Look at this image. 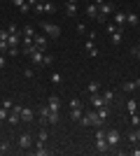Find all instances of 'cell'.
<instances>
[{"label": "cell", "mask_w": 140, "mask_h": 156, "mask_svg": "<svg viewBox=\"0 0 140 156\" xmlns=\"http://www.w3.org/2000/svg\"><path fill=\"white\" fill-rule=\"evenodd\" d=\"M80 124H82V126H96V128H98V126H103L105 121L98 117V112L93 110V112H87V114L80 119Z\"/></svg>", "instance_id": "obj_1"}, {"label": "cell", "mask_w": 140, "mask_h": 156, "mask_svg": "<svg viewBox=\"0 0 140 156\" xmlns=\"http://www.w3.org/2000/svg\"><path fill=\"white\" fill-rule=\"evenodd\" d=\"M42 28H45V33H47V35H49L52 40L61 37V28L56 26V23H47V21H42Z\"/></svg>", "instance_id": "obj_2"}, {"label": "cell", "mask_w": 140, "mask_h": 156, "mask_svg": "<svg viewBox=\"0 0 140 156\" xmlns=\"http://www.w3.org/2000/svg\"><path fill=\"white\" fill-rule=\"evenodd\" d=\"M105 140H107V144H110V147H117V144L121 142V133L112 128V130H107V133H105Z\"/></svg>", "instance_id": "obj_3"}, {"label": "cell", "mask_w": 140, "mask_h": 156, "mask_svg": "<svg viewBox=\"0 0 140 156\" xmlns=\"http://www.w3.org/2000/svg\"><path fill=\"white\" fill-rule=\"evenodd\" d=\"M19 147L21 149H31V147H33V135H31V133H21L19 135Z\"/></svg>", "instance_id": "obj_4"}, {"label": "cell", "mask_w": 140, "mask_h": 156, "mask_svg": "<svg viewBox=\"0 0 140 156\" xmlns=\"http://www.w3.org/2000/svg\"><path fill=\"white\" fill-rule=\"evenodd\" d=\"M107 149H110V144H107L105 135H103V137H96V151H100V154H105Z\"/></svg>", "instance_id": "obj_5"}, {"label": "cell", "mask_w": 140, "mask_h": 156, "mask_svg": "<svg viewBox=\"0 0 140 156\" xmlns=\"http://www.w3.org/2000/svg\"><path fill=\"white\" fill-rule=\"evenodd\" d=\"M112 23L114 26H119V28H124V23H126V14L124 12H112Z\"/></svg>", "instance_id": "obj_6"}, {"label": "cell", "mask_w": 140, "mask_h": 156, "mask_svg": "<svg viewBox=\"0 0 140 156\" xmlns=\"http://www.w3.org/2000/svg\"><path fill=\"white\" fill-rule=\"evenodd\" d=\"M33 44L38 47L40 51H45V49H47V35H35V37H33Z\"/></svg>", "instance_id": "obj_7"}, {"label": "cell", "mask_w": 140, "mask_h": 156, "mask_svg": "<svg viewBox=\"0 0 140 156\" xmlns=\"http://www.w3.org/2000/svg\"><path fill=\"white\" fill-rule=\"evenodd\" d=\"M89 56H98V47H96V40H87V44H84Z\"/></svg>", "instance_id": "obj_8"}, {"label": "cell", "mask_w": 140, "mask_h": 156, "mask_svg": "<svg viewBox=\"0 0 140 156\" xmlns=\"http://www.w3.org/2000/svg\"><path fill=\"white\" fill-rule=\"evenodd\" d=\"M91 105L98 110V107H103L105 105V100H103V93H91Z\"/></svg>", "instance_id": "obj_9"}, {"label": "cell", "mask_w": 140, "mask_h": 156, "mask_svg": "<svg viewBox=\"0 0 140 156\" xmlns=\"http://www.w3.org/2000/svg\"><path fill=\"white\" fill-rule=\"evenodd\" d=\"M87 16H89V19H93V21L98 19V5L89 2V5H87Z\"/></svg>", "instance_id": "obj_10"}, {"label": "cell", "mask_w": 140, "mask_h": 156, "mask_svg": "<svg viewBox=\"0 0 140 156\" xmlns=\"http://www.w3.org/2000/svg\"><path fill=\"white\" fill-rule=\"evenodd\" d=\"M121 33H124V28H119V30H114L112 35H110V42H112L114 47L121 44V40H124V35H121Z\"/></svg>", "instance_id": "obj_11"}, {"label": "cell", "mask_w": 140, "mask_h": 156, "mask_svg": "<svg viewBox=\"0 0 140 156\" xmlns=\"http://www.w3.org/2000/svg\"><path fill=\"white\" fill-rule=\"evenodd\" d=\"M35 154H38V156H49L52 151L45 149V142H42V140H38V142H35Z\"/></svg>", "instance_id": "obj_12"}, {"label": "cell", "mask_w": 140, "mask_h": 156, "mask_svg": "<svg viewBox=\"0 0 140 156\" xmlns=\"http://www.w3.org/2000/svg\"><path fill=\"white\" fill-rule=\"evenodd\" d=\"M49 112H52V107H49V105H45V107H40V110H38V117H40L42 124H47V117H49Z\"/></svg>", "instance_id": "obj_13"}, {"label": "cell", "mask_w": 140, "mask_h": 156, "mask_svg": "<svg viewBox=\"0 0 140 156\" xmlns=\"http://www.w3.org/2000/svg\"><path fill=\"white\" fill-rule=\"evenodd\" d=\"M47 105H49L52 110H61V98H59V96H49V100H47Z\"/></svg>", "instance_id": "obj_14"}, {"label": "cell", "mask_w": 140, "mask_h": 156, "mask_svg": "<svg viewBox=\"0 0 140 156\" xmlns=\"http://www.w3.org/2000/svg\"><path fill=\"white\" fill-rule=\"evenodd\" d=\"M59 119H61V114H59V110H52L49 112V117H47V124H59Z\"/></svg>", "instance_id": "obj_15"}, {"label": "cell", "mask_w": 140, "mask_h": 156, "mask_svg": "<svg viewBox=\"0 0 140 156\" xmlns=\"http://www.w3.org/2000/svg\"><path fill=\"white\" fill-rule=\"evenodd\" d=\"M7 121L16 126V124L21 121V112H14V110H9V117H7Z\"/></svg>", "instance_id": "obj_16"}, {"label": "cell", "mask_w": 140, "mask_h": 156, "mask_svg": "<svg viewBox=\"0 0 140 156\" xmlns=\"http://www.w3.org/2000/svg\"><path fill=\"white\" fill-rule=\"evenodd\" d=\"M21 121H33V110H31V107H23V110H21Z\"/></svg>", "instance_id": "obj_17"}, {"label": "cell", "mask_w": 140, "mask_h": 156, "mask_svg": "<svg viewBox=\"0 0 140 156\" xmlns=\"http://www.w3.org/2000/svg\"><path fill=\"white\" fill-rule=\"evenodd\" d=\"M82 117H84V112H82V107H75V110H70V119H75V121H80Z\"/></svg>", "instance_id": "obj_18"}, {"label": "cell", "mask_w": 140, "mask_h": 156, "mask_svg": "<svg viewBox=\"0 0 140 156\" xmlns=\"http://www.w3.org/2000/svg\"><path fill=\"white\" fill-rule=\"evenodd\" d=\"M96 112H98V117L103 119V121H105V119L110 117V107H107V105H103V107H98V110H96Z\"/></svg>", "instance_id": "obj_19"}, {"label": "cell", "mask_w": 140, "mask_h": 156, "mask_svg": "<svg viewBox=\"0 0 140 156\" xmlns=\"http://www.w3.org/2000/svg\"><path fill=\"white\" fill-rule=\"evenodd\" d=\"M126 21L131 23V26H138V23H140V16L135 12H131V14H126Z\"/></svg>", "instance_id": "obj_20"}, {"label": "cell", "mask_w": 140, "mask_h": 156, "mask_svg": "<svg viewBox=\"0 0 140 156\" xmlns=\"http://www.w3.org/2000/svg\"><path fill=\"white\" fill-rule=\"evenodd\" d=\"M126 110H128V114H135V112H138V100H128Z\"/></svg>", "instance_id": "obj_21"}, {"label": "cell", "mask_w": 140, "mask_h": 156, "mask_svg": "<svg viewBox=\"0 0 140 156\" xmlns=\"http://www.w3.org/2000/svg\"><path fill=\"white\" fill-rule=\"evenodd\" d=\"M66 12H68V16H75L77 14V5L75 2H66Z\"/></svg>", "instance_id": "obj_22"}, {"label": "cell", "mask_w": 140, "mask_h": 156, "mask_svg": "<svg viewBox=\"0 0 140 156\" xmlns=\"http://www.w3.org/2000/svg\"><path fill=\"white\" fill-rule=\"evenodd\" d=\"M21 35H23V37H35V28H33V26H23Z\"/></svg>", "instance_id": "obj_23"}, {"label": "cell", "mask_w": 140, "mask_h": 156, "mask_svg": "<svg viewBox=\"0 0 140 156\" xmlns=\"http://www.w3.org/2000/svg\"><path fill=\"white\" fill-rule=\"evenodd\" d=\"M87 91H89V93H98V91H100V84H98V82H89Z\"/></svg>", "instance_id": "obj_24"}, {"label": "cell", "mask_w": 140, "mask_h": 156, "mask_svg": "<svg viewBox=\"0 0 140 156\" xmlns=\"http://www.w3.org/2000/svg\"><path fill=\"white\" fill-rule=\"evenodd\" d=\"M121 89H124L126 93H131V91H135L138 86H135V82H124V86H121Z\"/></svg>", "instance_id": "obj_25"}, {"label": "cell", "mask_w": 140, "mask_h": 156, "mask_svg": "<svg viewBox=\"0 0 140 156\" xmlns=\"http://www.w3.org/2000/svg\"><path fill=\"white\" fill-rule=\"evenodd\" d=\"M31 9H33V5H31V2H28V0H26V2H23V5H21V7H19V12H21V14H23V16H26V14H28V12H31Z\"/></svg>", "instance_id": "obj_26"}, {"label": "cell", "mask_w": 140, "mask_h": 156, "mask_svg": "<svg viewBox=\"0 0 140 156\" xmlns=\"http://www.w3.org/2000/svg\"><path fill=\"white\" fill-rule=\"evenodd\" d=\"M103 100H105V105H110L114 100V93L112 91H103Z\"/></svg>", "instance_id": "obj_27"}, {"label": "cell", "mask_w": 140, "mask_h": 156, "mask_svg": "<svg viewBox=\"0 0 140 156\" xmlns=\"http://www.w3.org/2000/svg\"><path fill=\"white\" fill-rule=\"evenodd\" d=\"M131 126H133V128H138V126H140V117H138V112H135V114H131Z\"/></svg>", "instance_id": "obj_28"}, {"label": "cell", "mask_w": 140, "mask_h": 156, "mask_svg": "<svg viewBox=\"0 0 140 156\" xmlns=\"http://www.w3.org/2000/svg\"><path fill=\"white\" fill-rule=\"evenodd\" d=\"M7 117H9V110H7V107H0V121H5Z\"/></svg>", "instance_id": "obj_29"}, {"label": "cell", "mask_w": 140, "mask_h": 156, "mask_svg": "<svg viewBox=\"0 0 140 156\" xmlns=\"http://www.w3.org/2000/svg\"><path fill=\"white\" fill-rule=\"evenodd\" d=\"M75 107H82V100H80V98H73V100H70V110H75Z\"/></svg>", "instance_id": "obj_30"}, {"label": "cell", "mask_w": 140, "mask_h": 156, "mask_svg": "<svg viewBox=\"0 0 140 156\" xmlns=\"http://www.w3.org/2000/svg\"><path fill=\"white\" fill-rule=\"evenodd\" d=\"M9 44H7V40H0V54H7Z\"/></svg>", "instance_id": "obj_31"}, {"label": "cell", "mask_w": 140, "mask_h": 156, "mask_svg": "<svg viewBox=\"0 0 140 156\" xmlns=\"http://www.w3.org/2000/svg\"><path fill=\"white\" fill-rule=\"evenodd\" d=\"M2 107H7V110H12V107H14L12 98H5V100H2Z\"/></svg>", "instance_id": "obj_32"}, {"label": "cell", "mask_w": 140, "mask_h": 156, "mask_svg": "<svg viewBox=\"0 0 140 156\" xmlns=\"http://www.w3.org/2000/svg\"><path fill=\"white\" fill-rule=\"evenodd\" d=\"M47 137H49V133H47V130H45V128H42V130H40V133H38V140H42V142H45Z\"/></svg>", "instance_id": "obj_33"}, {"label": "cell", "mask_w": 140, "mask_h": 156, "mask_svg": "<svg viewBox=\"0 0 140 156\" xmlns=\"http://www.w3.org/2000/svg\"><path fill=\"white\" fill-rule=\"evenodd\" d=\"M105 28H107V33H110V35H112L114 30H119V26H114V23H105Z\"/></svg>", "instance_id": "obj_34"}, {"label": "cell", "mask_w": 140, "mask_h": 156, "mask_svg": "<svg viewBox=\"0 0 140 156\" xmlns=\"http://www.w3.org/2000/svg\"><path fill=\"white\" fill-rule=\"evenodd\" d=\"M128 140H131V142H138V130H131V133H128Z\"/></svg>", "instance_id": "obj_35"}, {"label": "cell", "mask_w": 140, "mask_h": 156, "mask_svg": "<svg viewBox=\"0 0 140 156\" xmlns=\"http://www.w3.org/2000/svg\"><path fill=\"white\" fill-rule=\"evenodd\" d=\"M7 33H9V35H12V33H19V28H16V23H9V26H7Z\"/></svg>", "instance_id": "obj_36"}, {"label": "cell", "mask_w": 140, "mask_h": 156, "mask_svg": "<svg viewBox=\"0 0 140 156\" xmlns=\"http://www.w3.org/2000/svg\"><path fill=\"white\" fill-rule=\"evenodd\" d=\"M61 82H63L61 75H52V84H61Z\"/></svg>", "instance_id": "obj_37"}, {"label": "cell", "mask_w": 140, "mask_h": 156, "mask_svg": "<svg viewBox=\"0 0 140 156\" xmlns=\"http://www.w3.org/2000/svg\"><path fill=\"white\" fill-rule=\"evenodd\" d=\"M54 63V56H45V58H42V65H52Z\"/></svg>", "instance_id": "obj_38"}, {"label": "cell", "mask_w": 140, "mask_h": 156, "mask_svg": "<svg viewBox=\"0 0 140 156\" xmlns=\"http://www.w3.org/2000/svg\"><path fill=\"white\" fill-rule=\"evenodd\" d=\"M77 33H80V35H84V33H87V26H84V23H77Z\"/></svg>", "instance_id": "obj_39"}, {"label": "cell", "mask_w": 140, "mask_h": 156, "mask_svg": "<svg viewBox=\"0 0 140 156\" xmlns=\"http://www.w3.org/2000/svg\"><path fill=\"white\" fill-rule=\"evenodd\" d=\"M7 149H9V142H2V144H0V154H5Z\"/></svg>", "instance_id": "obj_40"}, {"label": "cell", "mask_w": 140, "mask_h": 156, "mask_svg": "<svg viewBox=\"0 0 140 156\" xmlns=\"http://www.w3.org/2000/svg\"><path fill=\"white\" fill-rule=\"evenodd\" d=\"M133 56L140 61V44H138V47H133Z\"/></svg>", "instance_id": "obj_41"}, {"label": "cell", "mask_w": 140, "mask_h": 156, "mask_svg": "<svg viewBox=\"0 0 140 156\" xmlns=\"http://www.w3.org/2000/svg\"><path fill=\"white\" fill-rule=\"evenodd\" d=\"M7 37H9V33H7V28H5V30H0V40H7Z\"/></svg>", "instance_id": "obj_42"}, {"label": "cell", "mask_w": 140, "mask_h": 156, "mask_svg": "<svg viewBox=\"0 0 140 156\" xmlns=\"http://www.w3.org/2000/svg\"><path fill=\"white\" fill-rule=\"evenodd\" d=\"M23 2H26V0H12V5H14V7H21Z\"/></svg>", "instance_id": "obj_43"}, {"label": "cell", "mask_w": 140, "mask_h": 156, "mask_svg": "<svg viewBox=\"0 0 140 156\" xmlns=\"http://www.w3.org/2000/svg\"><path fill=\"white\" fill-rule=\"evenodd\" d=\"M5 65H7V58H5V56H0V68H5Z\"/></svg>", "instance_id": "obj_44"}, {"label": "cell", "mask_w": 140, "mask_h": 156, "mask_svg": "<svg viewBox=\"0 0 140 156\" xmlns=\"http://www.w3.org/2000/svg\"><path fill=\"white\" fill-rule=\"evenodd\" d=\"M91 2H93V5H98V7H100L103 2H105V0H91Z\"/></svg>", "instance_id": "obj_45"}, {"label": "cell", "mask_w": 140, "mask_h": 156, "mask_svg": "<svg viewBox=\"0 0 140 156\" xmlns=\"http://www.w3.org/2000/svg\"><path fill=\"white\" fill-rule=\"evenodd\" d=\"M131 154H133V156H140V149H131Z\"/></svg>", "instance_id": "obj_46"}, {"label": "cell", "mask_w": 140, "mask_h": 156, "mask_svg": "<svg viewBox=\"0 0 140 156\" xmlns=\"http://www.w3.org/2000/svg\"><path fill=\"white\" fill-rule=\"evenodd\" d=\"M66 2H75V5H77V0H66Z\"/></svg>", "instance_id": "obj_47"}, {"label": "cell", "mask_w": 140, "mask_h": 156, "mask_svg": "<svg viewBox=\"0 0 140 156\" xmlns=\"http://www.w3.org/2000/svg\"><path fill=\"white\" fill-rule=\"evenodd\" d=\"M138 140H140V130H138Z\"/></svg>", "instance_id": "obj_48"}]
</instances>
